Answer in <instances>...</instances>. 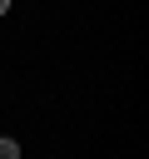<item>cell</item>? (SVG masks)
<instances>
[{
  "instance_id": "7a4b0ae2",
  "label": "cell",
  "mask_w": 149,
  "mask_h": 159,
  "mask_svg": "<svg viewBox=\"0 0 149 159\" xmlns=\"http://www.w3.org/2000/svg\"><path fill=\"white\" fill-rule=\"evenodd\" d=\"M5 10H10V0H0V15H5Z\"/></svg>"
},
{
  "instance_id": "6da1fadb",
  "label": "cell",
  "mask_w": 149,
  "mask_h": 159,
  "mask_svg": "<svg viewBox=\"0 0 149 159\" xmlns=\"http://www.w3.org/2000/svg\"><path fill=\"white\" fill-rule=\"evenodd\" d=\"M0 159H20V144L15 139H0Z\"/></svg>"
}]
</instances>
